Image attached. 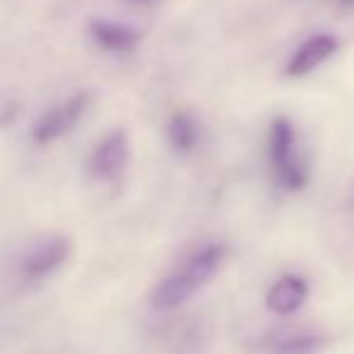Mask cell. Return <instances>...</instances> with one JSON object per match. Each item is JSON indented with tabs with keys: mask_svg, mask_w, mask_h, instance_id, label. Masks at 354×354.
Segmentation results:
<instances>
[{
	"mask_svg": "<svg viewBox=\"0 0 354 354\" xmlns=\"http://www.w3.org/2000/svg\"><path fill=\"white\" fill-rule=\"evenodd\" d=\"M227 253V246H222V243H212V246L203 248L201 253H196L181 270H176L174 275H169L167 280H162L154 287L152 297H149L152 308L171 311V308H178L181 304H186L219 270Z\"/></svg>",
	"mask_w": 354,
	"mask_h": 354,
	"instance_id": "6da1fadb",
	"label": "cell"
},
{
	"mask_svg": "<svg viewBox=\"0 0 354 354\" xmlns=\"http://www.w3.org/2000/svg\"><path fill=\"white\" fill-rule=\"evenodd\" d=\"M270 162L277 174V181L289 191H301L308 183L306 162L297 154V136L292 123L284 116L275 118L270 126Z\"/></svg>",
	"mask_w": 354,
	"mask_h": 354,
	"instance_id": "7a4b0ae2",
	"label": "cell"
},
{
	"mask_svg": "<svg viewBox=\"0 0 354 354\" xmlns=\"http://www.w3.org/2000/svg\"><path fill=\"white\" fill-rule=\"evenodd\" d=\"M71 239L63 236V234H53V236L41 239L22 256V263H19L22 277L27 282L44 280V277L56 272L71 258Z\"/></svg>",
	"mask_w": 354,
	"mask_h": 354,
	"instance_id": "3957f363",
	"label": "cell"
},
{
	"mask_svg": "<svg viewBox=\"0 0 354 354\" xmlns=\"http://www.w3.org/2000/svg\"><path fill=\"white\" fill-rule=\"evenodd\" d=\"M89 94L82 92V94H75L73 99H68L63 106L58 109H51L48 113H44L41 121L37 123L34 128V142L37 145H48L58 138H63L66 133H71L75 126L80 123V118L84 116L89 106Z\"/></svg>",
	"mask_w": 354,
	"mask_h": 354,
	"instance_id": "277c9868",
	"label": "cell"
},
{
	"mask_svg": "<svg viewBox=\"0 0 354 354\" xmlns=\"http://www.w3.org/2000/svg\"><path fill=\"white\" fill-rule=\"evenodd\" d=\"M128 157H131V145H128L126 131H111L89 157V176L97 181L116 178L126 169Z\"/></svg>",
	"mask_w": 354,
	"mask_h": 354,
	"instance_id": "5b68a950",
	"label": "cell"
},
{
	"mask_svg": "<svg viewBox=\"0 0 354 354\" xmlns=\"http://www.w3.org/2000/svg\"><path fill=\"white\" fill-rule=\"evenodd\" d=\"M337 48L335 37L330 34H316V37L306 39V41L299 46V51L292 56L287 66V75H294V77H301V75H308L313 68H318L328 56H333Z\"/></svg>",
	"mask_w": 354,
	"mask_h": 354,
	"instance_id": "8992f818",
	"label": "cell"
},
{
	"mask_svg": "<svg viewBox=\"0 0 354 354\" xmlns=\"http://www.w3.org/2000/svg\"><path fill=\"white\" fill-rule=\"evenodd\" d=\"M308 297V284L304 277L297 275H284L280 277L268 292V308L272 313H280V316H289L297 308H301V304Z\"/></svg>",
	"mask_w": 354,
	"mask_h": 354,
	"instance_id": "52a82bcc",
	"label": "cell"
},
{
	"mask_svg": "<svg viewBox=\"0 0 354 354\" xmlns=\"http://www.w3.org/2000/svg\"><path fill=\"white\" fill-rule=\"evenodd\" d=\"M89 34H92V39L99 46L113 53H128L140 44V34L133 27H126V24L118 22H106V19H94L89 24Z\"/></svg>",
	"mask_w": 354,
	"mask_h": 354,
	"instance_id": "ba28073f",
	"label": "cell"
},
{
	"mask_svg": "<svg viewBox=\"0 0 354 354\" xmlns=\"http://www.w3.org/2000/svg\"><path fill=\"white\" fill-rule=\"evenodd\" d=\"M169 142L176 152H191L198 142V126L188 113H174L169 121Z\"/></svg>",
	"mask_w": 354,
	"mask_h": 354,
	"instance_id": "9c48e42d",
	"label": "cell"
},
{
	"mask_svg": "<svg viewBox=\"0 0 354 354\" xmlns=\"http://www.w3.org/2000/svg\"><path fill=\"white\" fill-rule=\"evenodd\" d=\"M326 347V337L321 335H297V337H284L277 342V354H316L318 350Z\"/></svg>",
	"mask_w": 354,
	"mask_h": 354,
	"instance_id": "30bf717a",
	"label": "cell"
},
{
	"mask_svg": "<svg viewBox=\"0 0 354 354\" xmlns=\"http://www.w3.org/2000/svg\"><path fill=\"white\" fill-rule=\"evenodd\" d=\"M342 5H354V0H342Z\"/></svg>",
	"mask_w": 354,
	"mask_h": 354,
	"instance_id": "8fae6325",
	"label": "cell"
}]
</instances>
